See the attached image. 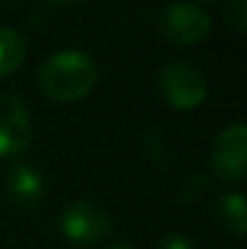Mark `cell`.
<instances>
[{"instance_id":"6","label":"cell","mask_w":247,"mask_h":249,"mask_svg":"<svg viewBox=\"0 0 247 249\" xmlns=\"http://www.w3.org/2000/svg\"><path fill=\"white\" fill-rule=\"evenodd\" d=\"M32 121L17 94H0V158H17L29 148Z\"/></svg>"},{"instance_id":"14","label":"cell","mask_w":247,"mask_h":249,"mask_svg":"<svg viewBox=\"0 0 247 249\" xmlns=\"http://www.w3.org/2000/svg\"><path fill=\"white\" fill-rule=\"evenodd\" d=\"M0 2H17V0H0Z\"/></svg>"},{"instance_id":"1","label":"cell","mask_w":247,"mask_h":249,"mask_svg":"<svg viewBox=\"0 0 247 249\" xmlns=\"http://www.w3.org/2000/svg\"><path fill=\"white\" fill-rule=\"evenodd\" d=\"M97 63L82 51H58L39 71V87L54 102H78L97 85Z\"/></svg>"},{"instance_id":"9","label":"cell","mask_w":247,"mask_h":249,"mask_svg":"<svg viewBox=\"0 0 247 249\" xmlns=\"http://www.w3.org/2000/svg\"><path fill=\"white\" fill-rule=\"evenodd\" d=\"M216 213L223 223V228L228 232H233L235 237H243L247 230V208H245V196L240 191L235 194H226L218 198Z\"/></svg>"},{"instance_id":"7","label":"cell","mask_w":247,"mask_h":249,"mask_svg":"<svg viewBox=\"0 0 247 249\" xmlns=\"http://www.w3.org/2000/svg\"><path fill=\"white\" fill-rule=\"evenodd\" d=\"M7 196L15 206L32 208L44 198V179L32 165H15L7 172Z\"/></svg>"},{"instance_id":"5","label":"cell","mask_w":247,"mask_h":249,"mask_svg":"<svg viewBox=\"0 0 247 249\" xmlns=\"http://www.w3.org/2000/svg\"><path fill=\"white\" fill-rule=\"evenodd\" d=\"M245 141H247V128L243 121L230 124L228 128H223L216 141L211 143V153H209V165L211 172L230 184L243 181L245 177Z\"/></svg>"},{"instance_id":"2","label":"cell","mask_w":247,"mask_h":249,"mask_svg":"<svg viewBox=\"0 0 247 249\" xmlns=\"http://www.w3.org/2000/svg\"><path fill=\"white\" fill-rule=\"evenodd\" d=\"M158 89L165 102L179 111H191L201 107L209 94L204 73L187 61H174V63L163 66L158 75Z\"/></svg>"},{"instance_id":"12","label":"cell","mask_w":247,"mask_h":249,"mask_svg":"<svg viewBox=\"0 0 247 249\" xmlns=\"http://www.w3.org/2000/svg\"><path fill=\"white\" fill-rule=\"evenodd\" d=\"M46 2H51V5H56V7H71V5H80L85 0H46Z\"/></svg>"},{"instance_id":"8","label":"cell","mask_w":247,"mask_h":249,"mask_svg":"<svg viewBox=\"0 0 247 249\" xmlns=\"http://www.w3.org/2000/svg\"><path fill=\"white\" fill-rule=\"evenodd\" d=\"M27 56V41L19 32L0 27V78L12 75Z\"/></svg>"},{"instance_id":"10","label":"cell","mask_w":247,"mask_h":249,"mask_svg":"<svg viewBox=\"0 0 247 249\" xmlns=\"http://www.w3.org/2000/svg\"><path fill=\"white\" fill-rule=\"evenodd\" d=\"M223 17L226 24L235 32V34H245L247 29V0H228L223 7Z\"/></svg>"},{"instance_id":"13","label":"cell","mask_w":247,"mask_h":249,"mask_svg":"<svg viewBox=\"0 0 247 249\" xmlns=\"http://www.w3.org/2000/svg\"><path fill=\"white\" fill-rule=\"evenodd\" d=\"M109 249H133L131 245H124V242H119V245H112Z\"/></svg>"},{"instance_id":"3","label":"cell","mask_w":247,"mask_h":249,"mask_svg":"<svg viewBox=\"0 0 247 249\" xmlns=\"http://www.w3.org/2000/svg\"><path fill=\"white\" fill-rule=\"evenodd\" d=\"M158 27L167 41L177 46H194L209 36L211 17L201 5H194L189 0H177L160 12Z\"/></svg>"},{"instance_id":"4","label":"cell","mask_w":247,"mask_h":249,"mask_svg":"<svg viewBox=\"0 0 247 249\" xmlns=\"http://www.w3.org/2000/svg\"><path fill=\"white\" fill-rule=\"evenodd\" d=\"M58 225L68 242L78 247H95L109 235L112 218L102 206L92 201H76L63 208Z\"/></svg>"},{"instance_id":"11","label":"cell","mask_w":247,"mask_h":249,"mask_svg":"<svg viewBox=\"0 0 247 249\" xmlns=\"http://www.w3.org/2000/svg\"><path fill=\"white\" fill-rule=\"evenodd\" d=\"M158 249H194V245H191L184 235L170 232V235H165L163 240H160V247Z\"/></svg>"}]
</instances>
